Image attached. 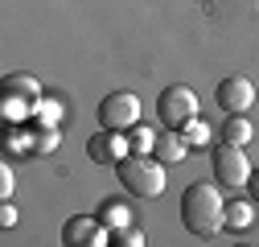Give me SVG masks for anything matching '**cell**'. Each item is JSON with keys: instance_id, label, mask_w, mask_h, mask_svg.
Returning a JSON list of instances; mask_svg holds the SVG:
<instances>
[{"instance_id": "277c9868", "label": "cell", "mask_w": 259, "mask_h": 247, "mask_svg": "<svg viewBox=\"0 0 259 247\" xmlns=\"http://www.w3.org/2000/svg\"><path fill=\"white\" fill-rule=\"evenodd\" d=\"M140 124V99L132 91H111V95L99 103V128H111V132H127Z\"/></svg>"}, {"instance_id": "8992f818", "label": "cell", "mask_w": 259, "mask_h": 247, "mask_svg": "<svg viewBox=\"0 0 259 247\" xmlns=\"http://www.w3.org/2000/svg\"><path fill=\"white\" fill-rule=\"evenodd\" d=\"M87 157H91L95 165H119L123 157H132V140H127L123 132L103 128V132H95V136L87 140Z\"/></svg>"}, {"instance_id": "2e32d148", "label": "cell", "mask_w": 259, "mask_h": 247, "mask_svg": "<svg viewBox=\"0 0 259 247\" xmlns=\"http://www.w3.org/2000/svg\"><path fill=\"white\" fill-rule=\"evenodd\" d=\"M5 91H13V95H25V99L37 103V83L29 78V74H13V78L5 83Z\"/></svg>"}, {"instance_id": "7c38bea8", "label": "cell", "mask_w": 259, "mask_h": 247, "mask_svg": "<svg viewBox=\"0 0 259 247\" xmlns=\"http://www.w3.org/2000/svg\"><path fill=\"white\" fill-rule=\"evenodd\" d=\"M33 99H25V95H13V91H5V119L9 124H17V119H29L33 115Z\"/></svg>"}, {"instance_id": "7402d4cb", "label": "cell", "mask_w": 259, "mask_h": 247, "mask_svg": "<svg viewBox=\"0 0 259 247\" xmlns=\"http://www.w3.org/2000/svg\"><path fill=\"white\" fill-rule=\"evenodd\" d=\"M9 194H13V169H9V165H0V202H5Z\"/></svg>"}, {"instance_id": "ffe728a7", "label": "cell", "mask_w": 259, "mask_h": 247, "mask_svg": "<svg viewBox=\"0 0 259 247\" xmlns=\"http://www.w3.org/2000/svg\"><path fill=\"white\" fill-rule=\"evenodd\" d=\"M13 223H17V206L5 198V202H0V231H9Z\"/></svg>"}, {"instance_id": "4fadbf2b", "label": "cell", "mask_w": 259, "mask_h": 247, "mask_svg": "<svg viewBox=\"0 0 259 247\" xmlns=\"http://www.w3.org/2000/svg\"><path fill=\"white\" fill-rule=\"evenodd\" d=\"M251 206H255V202H226V227H231V231H247L251 219H255Z\"/></svg>"}, {"instance_id": "9c48e42d", "label": "cell", "mask_w": 259, "mask_h": 247, "mask_svg": "<svg viewBox=\"0 0 259 247\" xmlns=\"http://www.w3.org/2000/svg\"><path fill=\"white\" fill-rule=\"evenodd\" d=\"M185 136H177V128H165V132H156V148H152V157L156 161H165V165H177L185 157Z\"/></svg>"}, {"instance_id": "e0dca14e", "label": "cell", "mask_w": 259, "mask_h": 247, "mask_svg": "<svg viewBox=\"0 0 259 247\" xmlns=\"http://www.w3.org/2000/svg\"><path fill=\"white\" fill-rule=\"evenodd\" d=\"M37 136H29L25 128H9V152H33Z\"/></svg>"}, {"instance_id": "52a82bcc", "label": "cell", "mask_w": 259, "mask_h": 247, "mask_svg": "<svg viewBox=\"0 0 259 247\" xmlns=\"http://www.w3.org/2000/svg\"><path fill=\"white\" fill-rule=\"evenodd\" d=\"M62 243H70V247H103L111 239H107V227L99 219L74 214V219H66V227H62Z\"/></svg>"}, {"instance_id": "44dd1931", "label": "cell", "mask_w": 259, "mask_h": 247, "mask_svg": "<svg viewBox=\"0 0 259 247\" xmlns=\"http://www.w3.org/2000/svg\"><path fill=\"white\" fill-rule=\"evenodd\" d=\"M58 144V128H41V136H37V148L33 152H50Z\"/></svg>"}, {"instance_id": "9a60e30c", "label": "cell", "mask_w": 259, "mask_h": 247, "mask_svg": "<svg viewBox=\"0 0 259 247\" xmlns=\"http://www.w3.org/2000/svg\"><path fill=\"white\" fill-rule=\"evenodd\" d=\"M127 140H132V152H140V157H152V148H156V132L152 128H140V124L132 128Z\"/></svg>"}, {"instance_id": "603a6c76", "label": "cell", "mask_w": 259, "mask_h": 247, "mask_svg": "<svg viewBox=\"0 0 259 247\" xmlns=\"http://www.w3.org/2000/svg\"><path fill=\"white\" fill-rule=\"evenodd\" d=\"M247 185H251V194H255V202H259V169H251V181H247Z\"/></svg>"}, {"instance_id": "ba28073f", "label": "cell", "mask_w": 259, "mask_h": 247, "mask_svg": "<svg viewBox=\"0 0 259 247\" xmlns=\"http://www.w3.org/2000/svg\"><path fill=\"white\" fill-rule=\"evenodd\" d=\"M214 99H218V107H226V111H251V107H255V83H251L247 74H231V78L218 83Z\"/></svg>"}, {"instance_id": "3957f363", "label": "cell", "mask_w": 259, "mask_h": 247, "mask_svg": "<svg viewBox=\"0 0 259 247\" xmlns=\"http://www.w3.org/2000/svg\"><path fill=\"white\" fill-rule=\"evenodd\" d=\"M156 115L165 128H185V124L198 115V95L185 87V83H173L156 95Z\"/></svg>"}, {"instance_id": "7a4b0ae2", "label": "cell", "mask_w": 259, "mask_h": 247, "mask_svg": "<svg viewBox=\"0 0 259 247\" xmlns=\"http://www.w3.org/2000/svg\"><path fill=\"white\" fill-rule=\"evenodd\" d=\"M115 169H119V181H123L127 194H136V198H160L165 194V161L132 152V157H123Z\"/></svg>"}, {"instance_id": "30bf717a", "label": "cell", "mask_w": 259, "mask_h": 247, "mask_svg": "<svg viewBox=\"0 0 259 247\" xmlns=\"http://www.w3.org/2000/svg\"><path fill=\"white\" fill-rule=\"evenodd\" d=\"M251 136H255V128H251L247 111H231V115L222 119V140H226V144H239V148H247V144H251Z\"/></svg>"}, {"instance_id": "8fae6325", "label": "cell", "mask_w": 259, "mask_h": 247, "mask_svg": "<svg viewBox=\"0 0 259 247\" xmlns=\"http://www.w3.org/2000/svg\"><path fill=\"white\" fill-rule=\"evenodd\" d=\"M99 223H103L107 231H119V227H132V210H127L123 202H103V210H99Z\"/></svg>"}, {"instance_id": "5b68a950", "label": "cell", "mask_w": 259, "mask_h": 247, "mask_svg": "<svg viewBox=\"0 0 259 247\" xmlns=\"http://www.w3.org/2000/svg\"><path fill=\"white\" fill-rule=\"evenodd\" d=\"M214 173H218V181L226 185V190H239V185H247L251 181V161H247V152L239 148V144H218L214 148Z\"/></svg>"}, {"instance_id": "6da1fadb", "label": "cell", "mask_w": 259, "mask_h": 247, "mask_svg": "<svg viewBox=\"0 0 259 247\" xmlns=\"http://www.w3.org/2000/svg\"><path fill=\"white\" fill-rule=\"evenodd\" d=\"M181 223L198 239H210V235H218L226 227V202L218 194V185H210V181L189 185L181 194Z\"/></svg>"}, {"instance_id": "5bb4252c", "label": "cell", "mask_w": 259, "mask_h": 247, "mask_svg": "<svg viewBox=\"0 0 259 247\" xmlns=\"http://www.w3.org/2000/svg\"><path fill=\"white\" fill-rule=\"evenodd\" d=\"M181 136H185V144H210V124L206 119H198V115H193L189 124H185V128H181Z\"/></svg>"}, {"instance_id": "ac0fdd59", "label": "cell", "mask_w": 259, "mask_h": 247, "mask_svg": "<svg viewBox=\"0 0 259 247\" xmlns=\"http://www.w3.org/2000/svg\"><path fill=\"white\" fill-rule=\"evenodd\" d=\"M33 115H37L41 128H54V124L62 119V107H58V103H50V99H37V111H33Z\"/></svg>"}, {"instance_id": "d6986e66", "label": "cell", "mask_w": 259, "mask_h": 247, "mask_svg": "<svg viewBox=\"0 0 259 247\" xmlns=\"http://www.w3.org/2000/svg\"><path fill=\"white\" fill-rule=\"evenodd\" d=\"M115 243H123V247H144V231H136V227H119V231H115Z\"/></svg>"}]
</instances>
